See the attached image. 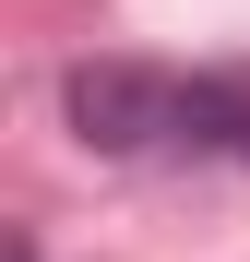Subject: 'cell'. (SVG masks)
Masks as SVG:
<instances>
[{
	"label": "cell",
	"mask_w": 250,
	"mask_h": 262,
	"mask_svg": "<svg viewBox=\"0 0 250 262\" xmlns=\"http://www.w3.org/2000/svg\"><path fill=\"white\" fill-rule=\"evenodd\" d=\"M167 96H179V72H155V60H83L60 83V107H72V131L96 155H155L167 143Z\"/></svg>",
	"instance_id": "6da1fadb"
},
{
	"label": "cell",
	"mask_w": 250,
	"mask_h": 262,
	"mask_svg": "<svg viewBox=\"0 0 250 262\" xmlns=\"http://www.w3.org/2000/svg\"><path fill=\"white\" fill-rule=\"evenodd\" d=\"M167 143H179V155H238V167H250V72H179Z\"/></svg>",
	"instance_id": "7a4b0ae2"
}]
</instances>
